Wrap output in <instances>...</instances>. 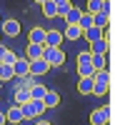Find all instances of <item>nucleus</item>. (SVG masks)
<instances>
[{"label":"nucleus","mask_w":120,"mask_h":125,"mask_svg":"<svg viewBox=\"0 0 120 125\" xmlns=\"http://www.w3.org/2000/svg\"><path fill=\"white\" fill-rule=\"evenodd\" d=\"M0 33H5L8 38H15V35L20 33V23L10 18V20H5V23H3V30H0Z\"/></svg>","instance_id":"obj_9"},{"label":"nucleus","mask_w":120,"mask_h":125,"mask_svg":"<svg viewBox=\"0 0 120 125\" xmlns=\"http://www.w3.org/2000/svg\"><path fill=\"white\" fill-rule=\"evenodd\" d=\"M5 120H8V123H23V120H25V118H23V108H20V105L8 108V113H5Z\"/></svg>","instance_id":"obj_12"},{"label":"nucleus","mask_w":120,"mask_h":125,"mask_svg":"<svg viewBox=\"0 0 120 125\" xmlns=\"http://www.w3.org/2000/svg\"><path fill=\"white\" fill-rule=\"evenodd\" d=\"M108 23H110V15H108V13H95V15H93V25H95V28L105 30Z\"/></svg>","instance_id":"obj_20"},{"label":"nucleus","mask_w":120,"mask_h":125,"mask_svg":"<svg viewBox=\"0 0 120 125\" xmlns=\"http://www.w3.org/2000/svg\"><path fill=\"white\" fill-rule=\"evenodd\" d=\"M30 43L33 45H45V28H33L30 30Z\"/></svg>","instance_id":"obj_18"},{"label":"nucleus","mask_w":120,"mask_h":125,"mask_svg":"<svg viewBox=\"0 0 120 125\" xmlns=\"http://www.w3.org/2000/svg\"><path fill=\"white\" fill-rule=\"evenodd\" d=\"M43 50H45V45H33V43H30V45H28V53H25V60H28V62L40 60V58H43Z\"/></svg>","instance_id":"obj_11"},{"label":"nucleus","mask_w":120,"mask_h":125,"mask_svg":"<svg viewBox=\"0 0 120 125\" xmlns=\"http://www.w3.org/2000/svg\"><path fill=\"white\" fill-rule=\"evenodd\" d=\"M80 35H83V30H80L78 25H65V30H63V38L65 40H78Z\"/></svg>","instance_id":"obj_19"},{"label":"nucleus","mask_w":120,"mask_h":125,"mask_svg":"<svg viewBox=\"0 0 120 125\" xmlns=\"http://www.w3.org/2000/svg\"><path fill=\"white\" fill-rule=\"evenodd\" d=\"M48 70H50V65L40 58V60H33V62H30V70H28V73H30L33 78H40V75H45Z\"/></svg>","instance_id":"obj_7"},{"label":"nucleus","mask_w":120,"mask_h":125,"mask_svg":"<svg viewBox=\"0 0 120 125\" xmlns=\"http://www.w3.org/2000/svg\"><path fill=\"white\" fill-rule=\"evenodd\" d=\"M35 125H53V123H48V120H38Z\"/></svg>","instance_id":"obj_29"},{"label":"nucleus","mask_w":120,"mask_h":125,"mask_svg":"<svg viewBox=\"0 0 120 125\" xmlns=\"http://www.w3.org/2000/svg\"><path fill=\"white\" fill-rule=\"evenodd\" d=\"M8 120H5V113H0V125H5Z\"/></svg>","instance_id":"obj_28"},{"label":"nucleus","mask_w":120,"mask_h":125,"mask_svg":"<svg viewBox=\"0 0 120 125\" xmlns=\"http://www.w3.org/2000/svg\"><path fill=\"white\" fill-rule=\"evenodd\" d=\"M80 13H83V10H80V8H75V5H70L68 10H65V23L68 25H78V20H80Z\"/></svg>","instance_id":"obj_13"},{"label":"nucleus","mask_w":120,"mask_h":125,"mask_svg":"<svg viewBox=\"0 0 120 125\" xmlns=\"http://www.w3.org/2000/svg\"><path fill=\"white\" fill-rule=\"evenodd\" d=\"M78 90H80V95H90L93 93V78H80Z\"/></svg>","instance_id":"obj_21"},{"label":"nucleus","mask_w":120,"mask_h":125,"mask_svg":"<svg viewBox=\"0 0 120 125\" xmlns=\"http://www.w3.org/2000/svg\"><path fill=\"white\" fill-rule=\"evenodd\" d=\"M5 50H8L5 45H0V62H3V55H5Z\"/></svg>","instance_id":"obj_27"},{"label":"nucleus","mask_w":120,"mask_h":125,"mask_svg":"<svg viewBox=\"0 0 120 125\" xmlns=\"http://www.w3.org/2000/svg\"><path fill=\"white\" fill-rule=\"evenodd\" d=\"M15 60H18V55H15V53H10V50H5V55H3V65H10V68H13V65H15Z\"/></svg>","instance_id":"obj_26"},{"label":"nucleus","mask_w":120,"mask_h":125,"mask_svg":"<svg viewBox=\"0 0 120 125\" xmlns=\"http://www.w3.org/2000/svg\"><path fill=\"white\" fill-rule=\"evenodd\" d=\"M35 3H38V5H43V3H48V0H35Z\"/></svg>","instance_id":"obj_30"},{"label":"nucleus","mask_w":120,"mask_h":125,"mask_svg":"<svg viewBox=\"0 0 120 125\" xmlns=\"http://www.w3.org/2000/svg\"><path fill=\"white\" fill-rule=\"evenodd\" d=\"M110 90V75H108V70H100L93 75V93L95 95H105V93Z\"/></svg>","instance_id":"obj_1"},{"label":"nucleus","mask_w":120,"mask_h":125,"mask_svg":"<svg viewBox=\"0 0 120 125\" xmlns=\"http://www.w3.org/2000/svg\"><path fill=\"white\" fill-rule=\"evenodd\" d=\"M43 60L48 62L50 68L63 65V62H65V53H63V48H45L43 50Z\"/></svg>","instance_id":"obj_2"},{"label":"nucleus","mask_w":120,"mask_h":125,"mask_svg":"<svg viewBox=\"0 0 120 125\" xmlns=\"http://www.w3.org/2000/svg\"><path fill=\"white\" fill-rule=\"evenodd\" d=\"M108 120H110V105L90 113V125H108Z\"/></svg>","instance_id":"obj_4"},{"label":"nucleus","mask_w":120,"mask_h":125,"mask_svg":"<svg viewBox=\"0 0 120 125\" xmlns=\"http://www.w3.org/2000/svg\"><path fill=\"white\" fill-rule=\"evenodd\" d=\"M83 35H85V40H90V43H95V40H103L105 38V30H100V28H88V30H83Z\"/></svg>","instance_id":"obj_15"},{"label":"nucleus","mask_w":120,"mask_h":125,"mask_svg":"<svg viewBox=\"0 0 120 125\" xmlns=\"http://www.w3.org/2000/svg\"><path fill=\"white\" fill-rule=\"evenodd\" d=\"M43 13H45V18H55V15H58V8L53 5V0L43 3Z\"/></svg>","instance_id":"obj_24"},{"label":"nucleus","mask_w":120,"mask_h":125,"mask_svg":"<svg viewBox=\"0 0 120 125\" xmlns=\"http://www.w3.org/2000/svg\"><path fill=\"white\" fill-rule=\"evenodd\" d=\"M40 113H45L43 100H30L23 105V118H40Z\"/></svg>","instance_id":"obj_3"},{"label":"nucleus","mask_w":120,"mask_h":125,"mask_svg":"<svg viewBox=\"0 0 120 125\" xmlns=\"http://www.w3.org/2000/svg\"><path fill=\"white\" fill-rule=\"evenodd\" d=\"M63 30H45V48H60Z\"/></svg>","instance_id":"obj_6"},{"label":"nucleus","mask_w":120,"mask_h":125,"mask_svg":"<svg viewBox=\"0 0 120 125\" xmlns=\"http://www.w3.org/2000/svg\"><path fill=\"white\" fill-rule=\"evenodd\" d=\"M108 38H103V40H95V43H90V50H88V53L90 55H105L108 53Z\"/></svg>","instance_id":"obj_8"},{"label":"nucleus","mask_w":120,"mask_h":125,"mask_svg":"<svg viewBox=\"0 0 120 125\" xmlns=\"http://www.w3.org/2000/svg\"><path fill=\"white\" fill-rule=\"evenodd\" d=\"M45 93H48V88L38 83V85H33V88H30V98H33V100H43V95H45Z\"/></svg>","instance_id":"obj_23"},{"label":"nucleus","mask_w":120,"mask_h":125,"mask_svg":"<svg viewBox=\"0 0 120 125\" xmlns=\"http://www.w3.org/2000/svg\"><path fill=\"white\" fill-rule=\"evenodd\" d=\"M78 28H80V30H88V28H93V15L83 10V13H80V20H78Z\"/></svg>","instance_id":"obj_22"},{"label":"nucleus","mask_w":120,"mask_h":125,"mask_svg":"<svg viewBox=\"0 0 120 125\" xmlns=\"http://www.w3.org/2000/svg\"><path fill=\"white\" fill-rule=\"evenodd\" d=\"M53 5L58 8V15H65V10L70 8V0H53Z\"/></svg>","instance_id":"obj_25"},{"label":"nucleus","mask_w":120,"mask_h":125,"mask_svg":"<svg viewBox=\"0 0 120 125\" xmlns=\"http://www.w3.org/2000/svg\"><path fill=\"white\" fill-rule=\"evenodd\" d=\"M85 13L95 15V13H108L110 15V0H88V10Z\"/></svg>","instance_id":"obj_5"},{"label":"nucleus","mask_w":120,"mask_h":125,"mask_svg":"<svg viewBox=\"0 0 120 125\" xmlns=\"http://www.w3.org/2000/svg\"><path fill=\"white\" fill-rule=\"evenodd\" d=\"M43 105H45V110L48 108H55V105H60V95L55 90H48L45 95H43Z\"/></svg>","instance_id":"obj_16"},{"label":"nucleus","mask_w":120,"mask_h":125,"mask_svg":"<svg viewBox=\"0 0 120 125\" xmlns=\"http://www.w3.org/2000/svg\"><path fill=\"white\" fill-rule=\"evenodd\" d=\"M30 100H33V98H30V90H28V88H23V85H18V88H15V103L23 108L25 103H30Z\"/></svg>","instance_id":"obj_14"},{"label":"nucleus","mask_w":120,"mask_h":125,"mask_svg":"<svg viewBox=\"0 0 120 125\" xmlns=\"http://www.w3.org/2000/svg\"><path fill=\"white\" fill-rule=\"evenodd\" d=\"M90 65H93L95 73L105 70V68H108V55H90Z\"/></svg>","instance_id":"obj_17"},{"label":"nucleus","mask_w":120,"mask_h":125,"mask_svg":"<svg viewBox=\"0 0 120 125\" xmlns=\"http://www.w3.org/2000/svg\"><path fill=\"white\" fill-rule=\"evenodd\" d=\"M28 70H30V62H28L25 58H18V60H15V65H13V73H15L18 78H25V75H30Z\"/></svg>","instance_id":"obj_10"}]
</instances>
